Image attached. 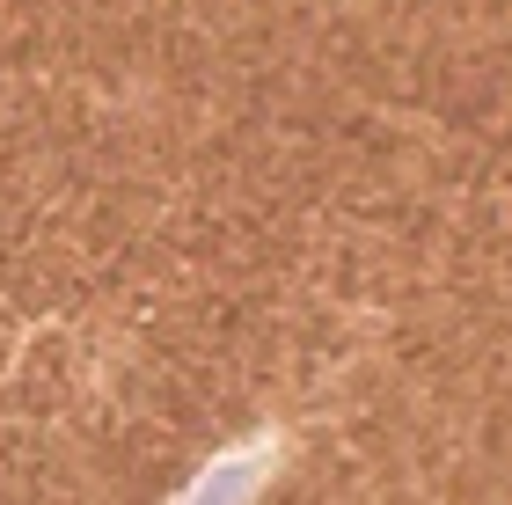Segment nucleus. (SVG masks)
<instances>
[{
    "label": "nucleus",
    "mask_w": 512,
    "mask_h": 505,
    "mask_svg": "<svg viewBox=\"0 0 512 505\" xmlns=\"http://www.w3.org/2000/svg\"><path fill=\"white\" fill-rule=\"evenodd\" d=\"M249 491H256V462H220V469L191 491V505H242Z\"/></svg>",
    "instance_id": "obj_1"
}]
</instances>
